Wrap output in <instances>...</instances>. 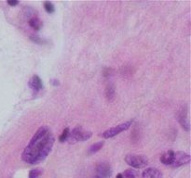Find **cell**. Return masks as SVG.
<instances>
[{
	"mask_svg": "<svg viewBox=\"0 0 191 178\" xmlns=\"http://www.w3.org/2000/svg\"><path fill=\"white\" fill-rule=\"evenodd\" d=\"M91 135H92L91 132L85 131L81 127L78 126V127L74 128L71 133L69 132L67 141L69 144H75L78 142H82V141H86V140L90 139L91 137Z\"/></svg>",
	"mask_w": 191,
	"mask_h": 178,
	"instance_id": "obj_2",
	"label": "cell"
},
{
	"mask_svg": "<svg viewBox=\"0 0 191 178\" xmlns=\"http://www.w3.org/2000/svg\"><path fill=\"white\" fill-rule=\"evenodd\" d=\"M68 135H69V128H65V129L63 131L62 135H60V137H59V141H60L61 143L66 141V140H67V137H68Z\"/></svg>",
	"mask_w": 191,
	"mask_h": 178,
	"instance_id": "obj_17",
	"label": "cell"
},
{
	"mask_svg": "<svg viewBox=\"0 0 191 178\" xmlns=\"http://www.w3.org/2000/svg\"><path fill=\"white\" fill-rule=\"evenodd\" d=\"M29 86H30V88L33 90V92L35 94L38 93L41 89H43L42 81H41V79L37 75H34L30 79V81H29Z\"/></svg>",
	"mask_w": 191,
	"mask_h": 178,
	"instance_id": "obj_8",
	"label": "cell"
},
{
	"mask_svg": "<svg viewBox=\"0 0 191 178\" xmlns=\"http://www.w3.org/2000/svg\"><path fill=\"white\" fill-rule=\"evenodd\" d=\"M173 160H174V151L172 150H168L161 156V161L164 165L172 166Z\"/></svg>",
	"mask_w": 191,
	"mask_h": 178,
	"instance_id": "obj_10",
	"label": "cell"
},
{
	"mask_svg": "<svg viewBox=\"0 0 191 178\" xmlns=\"http://www.w3.org/2000/svg\"><path fill=\"white\" fill-rule=\"evenodd\" d=\"M28 23H29V26H30L31 28H33L35 31H39L40 28H41V26H42L41 21H40L38 18H36V17H34V18L30 19Z\"/></svg>",
	"mask_w": 191,
	"mask_h": 178,
	"instance_id": "obj_12",
	"label": "cell"
},
{
	"mask_svg": "<svg viewBox=\"0 0 191 178\" xmlns=\"http://www.w3.org/2000/svg\"><path fill=\"white\" fill-rule=\"evenodd\" d=\"M115 93H116V90H115V86L113 84H109L107 85L106 89V98L108 101H113L114 99H115Z\"/></svg>",
	"mask_w": 191,
	"mask_h": 178,
	"instance_id": "obj_11",
	"label": "cell"
},
{
	"mask_svg": "<svg viewBox=\"0 0 191 178\" xmlns=\"http://www.w3.org/2000/svg\"><path fill=\"white\" fill-rule=\"evenodd\" d=\"M44 8H45L46 11H47L48 13H50V14L53 13V12L55 11L54 6H53V4H52V2L46 1V2L44 3Z\"/></svg>",
	"mask_w": 191,
	"mask_h": 178,
	"instance_id": "obj_16",
	"label": "cell"
},
{
	"mask_svg": "<svg viewBox=\"0 0 191 178\" xmlns=\"http://www.w3.org/2000/svg\"><path fill=\"white\" fill-rule=\"evenodd\" d=\"M52 84L54 85V86H56V85H59L60 84V83H59V81L58 80H56V79H53V80H52Z\"/></svg>",
	"mask_w": 191,
	"mask_h": 178,
	"instance_id": "obj_20",
	"label": "cell"
},
{
	"mask_svg": "<svg viewBox=\"0 0 191 178\" xmlns=\"http://www.w3.org/2000/svg\"><path fill=\"white\" fill-rule=\"evenodd\" d=\"M116 178H123V175H122V174H118Z\"/></svg>",
	"mask_w": 191,
	"mask_h": 178,
	"instance_id": "obj_21",
	"label": "cell"
},
{
	"mask_svg": "<svg viewBox=\"0 0 191 178\" xmlns=\"http://www.w3.org/2000/svg\"><path fill=\"white\" fill-rule=\"evenodd\" d=\"M177 119L183 129L186 130L187 132H188L190 129V125H189V120H188V107L186 105L181 106L180 109H178Z\"/></svg>",
	"mask_w": 191,
	"mask_h": 178,
	"instance_id": "obj_6",
	"label": "cell"
},
{
	"mask_svg": "<svg viewBox=\"0 0 191 178\" xmlns=\"http://www.w3.org/2000/svg\"><path fill=\"white\" fill-rule=\"evenodd\" d=\"M54 144L52 130L44 125L39 128L22 154V160L31 165L42 162L51 153Z\"/></svg>",
	"mask_w": 191,
	"mask_h": 178,
	"instance_id": "obj_1",
	"label": "cell"
},
{
	"mask_svg": "<svg viewBox=\"0 0 191 178\" xmlns=\"http://www.w3.org/2000/svg\"><path fill=\"white\" fill-rule=\"evenodd\" d=\"M112 175V168L108 162H100L95 169V175L93 178H110Z\"/></svg>",
	"mask_w": 191,
	"mask_h": 178,
	"instance_id": "obj_5",
	"label": "cell"
},
{
	"mask_svg": "<svg viewBox=\"0 0 191 178\" xmlns=\"http://www.w3.org/2000/svg\"><path fill=\"white\" fill-rule=\"evenodd\" d=\"M30 39L32 40V41H34L35 43H36V44H42L44 41L39 37V36H37V35H32L31 37H30Z\"/></svg>",
	"mask_w": 191,
	"mask_h": 178,
	"instance_id": "obj_18",
	"label": "cell"
},
{
	"mask_svg": "<svg viewBox=\"0 0 191 178\" xmlns=\"http://www.w3.org/2000/svg\"><path fill=\"white\" fill-rule=\"evenodd\" d=\"M8 4L11 7H14L19 4V1H8Z\"/></svg>",
	"mask_w": 191,
	"mask_h": 178,
	"instance_id": "obj_19",
	"label": "cell"
},
{
	"mask_svg": "<svg viewBox=\"0 0 191 178\" xmlns=\"http://www.w3.org/2000/svg\"><path fill=\"white\" fill-rule=\"evenodd\" d=\"M133 125V121H128L124 124H121V125H118L115 127H112L105 131L103 134H102V136L104 138H111V137H114L116 136L117 135L120 134L121 132H124L126 130H128L129 128L132 126Z\"/></svg>",
	"mask_w": 191,
	"mask_h": 178,
	"instance_id": "obj_4",
	"label": "cell"
},
{
	"mask_svg": "<svg viewBox=\"0 0 191 178\" xmlns=\"http://www.w3.org/2000/svg\"><path fill=\"white\" fill-rule=\"evenodd\" d=\"M142 178H162V174L159 169L151 167L143 172Z\"/></svg>",
	"mask_w": 191,
	"mask_h": 178,
	"instance_id": "obj_9",
	"label": "cell"
},
{
	"mask_svg": "<svg viewBox=\"0 0 191 178\" xmlns=\"http://www.w3.org/2000/svg\"><path fill=\"white\" fill-rule=\"evenodd\" d=\"M104 144H105L104 141H100V142H97V143L91 145V146L90 147V149H89V154L91 155V154H94V153L98 152V151L103 148Z\"/></svg>",
	"mask_w": 191,
	"mask_h": 178,
	"instance_id": "obj_13",
	"label": "cell"
},
{
	"mask_svg": "<svg viewBox=\"0 0 191 178\" xmlns=\"http://www.w3.org/2000/svg\"><path fill=\"white\" fill-rule=\"evenodd\" d=\"M41 175H42V169H39V168L33 169L29 173V178H38Z\"/></svg>",
	"mask_w": 191,
	"mask_h": 178,
	"instance_id": "obj_15",
	"label": "cell"
},
{
	"mask_svg": "<svg viewBox=\"0 0 191 178\" xmlns=\"http://www.w3.org/2000/svg\"><path fill=\"white\" fill-rule=\"evenodd\" d=\"M123 178H137L138 177V174L135 170L134 169H128L124 172V174H122Z\"/></svg>",
	"mask_w": 191,
	"mask_h": 178,
	"instance_id": "obj_14",
	"label": "cell"
},
{
	"mask_svg": "<svg viewBox=\"0 0 191 178\" xmlns=\"http://www.w3.org/2000/svg\"><path fill=\"white\" fill-rule=\"evenodd\" d=\"M190 161V156L189 154L183 151H177L174 152V160L172 164V168H177L180 166H183L185 164H188Z\"/></svg>",
	"mask_w": 191,
	"mask_h": 178,
	"instance_id": "obj_7",
	"label": "cell"
},
{
	"mask_svg": "<svg viewBox=\"0 0 191 178\" xmlns=\"http://www.w3.org/2000/svg\"><path fill=\"white\" fill-rule=\"evenodd\" d=\"M125 161L132 167L140 169L144 168L148 164V160L144 155L138 154H128L125 157Z\"/></svg>",
	"mask_w": 191,
	"mask_h": 178,
	"instance_id": "obj_3",
	"label": "cell"
}]
</instances>
